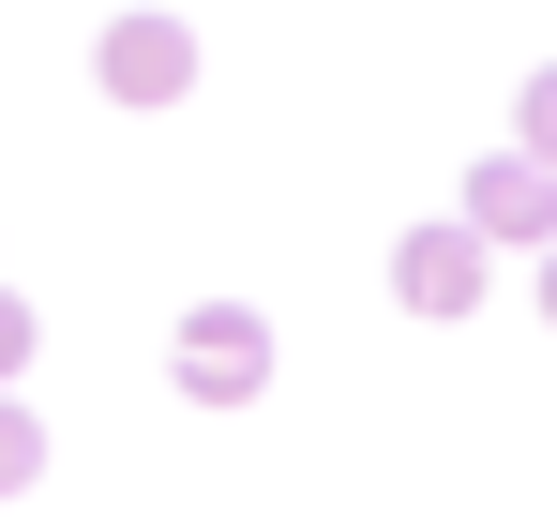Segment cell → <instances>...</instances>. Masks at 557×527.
<instances>
[{
  "label": "cell",
  "instance_id": "cell-1",
  "mask_svg": "<svg viewBox=\"0 0 557 527\" xmlns=\"http://www.w3.org/2000/svg\"><path fill=\"white\" fill-rule=\"evenodd\" d=\"M166 377H182L196 407H242V392H272V317H257V302H196L182 332H166Z\"/></svg>",
  "mask_w": 557,
  "mask_h": 527
},
{
  "label": "cell",
  "instance_id": "cell-2",
  "mask_svg": "<svg viewBox=\"0 0 557 527\" xmlns=\"http://www.w3.org/2000/svg\"><path fill=\"white\" fill-rule=\"evenodd\" d=\"M91 76H106V106H182V90H196V30H182V15H106Z\"/></svg>",
  "mask_w": 557,
  "mask_h": 527
},
{
  "label": "cell",
  "instance_id": "cell-3",
  "mask_svg": "<svg viewBox=\"0 0 557 527\" xmlns=\"http://www.w3.org/2000/svg\"><path fill=\"white\" fill-rule=\"evenodd\" d=\"M482 286H497L482 226H407V257H392V302L407 317H482Z\"/></svg>",
  "mask_w": 557,
  "mask_h": 527
},
{
  "label": "cell",
  "instance_id": "cell-4",
  "mask_svg": "<svg viewBox=\"0 0 557 527\" xmlns=\"http://www.w3.org/2000/svg\"><path fill=\"white\" fill-rule=\"evenodd\" d=\"M467 226H482V242H557V167L497 151V167L467 181Z\"/></svg>",
  "mask_w": 557,
  "mask_h": 527
},
{
  "label": "cell",
  "instance_id": "cell-5",
  "mask_svg": "<svg viewBox=\"0 0 557 527\" xmlns=\"http://www.w3.org/2000/svg\"><path fill=\"white\" fill-rule=\"evenodd\" d=\"M30 467H46V422H30V407L0 392V498H30Z\"/></svg>",
  "mask_w": 557,
  "mask_h": 527
},
{
  "label": "cell",
  "instance_id": "cell-6",
  "mask_svg": "<svg viewBox=\"0 0 557 527\" xmlns=\"http://www.w3.org/2000/svg\"><path fill=\"white\" fill-rule=\"evenodd\" d=\"M512 106H528V136H512V151H528V167H557V61H543L528 90H512Z\"/></svg>",
  "mask_w": 557,
  "mask_h": 527
},
{
  "label": "cell",
  "instance_id": "cell-7",
  "mask_svg": "<svg viewBox=\"0 0 557 527\" xmlns=\"http://www.w3.org/2000/svg\"><path fill=\"white\" fill-rule=\"evenodd\" d=\"M15 377H30V302L0 286V392H15Z\"/></svg>",
  "mask_w": 557,
  "mask_h": 527
},
{
  "label": "cell",
  "instance_id": "cell-8",
  "mask_svg": "<svg viewBox=\"0 0 557 527\" xmlns=\"http://www.w3.org/2000/svg\"><path fill=\"white\" fill-rule=\"evenodd\" d=\"M543 317H557V242H543Z\"/></svg>",
  "mask_w": 557,
  "mask_h": 527
}]
</instances>
